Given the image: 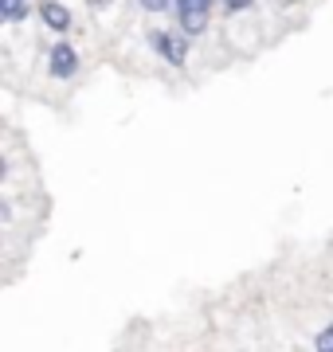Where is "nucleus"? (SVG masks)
Returning a JSON list of instances; mask_svg holds the SVG:
<instances>
[{"instance_id": "f257e3e1", "label": "nucleus", "mask_w": 333, "mask_h": 352, "mask_svg": "<svg viewBox=\"0 0 333 352\" xmlns=\"http://www.w3.org/2000/svg\"><path fill=\"white\" fill-rule=\"evenodd\" d=\"M149 47H153L169 67H184L189 63V39L184 36H173V32H149Z\"/></svg>"}, {"instance_id": "f03ea898", "label": "nucleus", "mask_w": 333, "mask_h": 352, "mask_svg": "<svg viewBox=\"0 0 333 352\" xmlns=\"http://www.w3.org/2000/svg\"><path fill=\"white\" fill-rule=\"evenodd\" d=\"M47 67H52V78H71L78 71V51L71 43H55L47 55Z\"/></svg>"}, {"instance_id": "7ed1b4c3", "label": "nucleus", "mask_w": 333, "mask_h": 352, "mask_svg": "<svg viewBox=\"0 0 333 352\" xmlns=\"http://www.w3.org/2000/svg\"><path fill=\"white\" fill-rule=\"evenodd\" d=\"M39 20L52 28V32H67V28H71V12H67L59 0H43V4H39Z\"/></svg>"}, {"instance_id": "20e7f679", "label": "nucleus", "mask_w": 333, "mask_h": 352, "mask_svg": "<svg viewBox=\"0 0 333 352\" xmlns=\"http://www.w3.org/2000/svg\"><path fill=\"white\" fill-rule=\"evenodd\" d=\"M180 36H200V32H208V12H193V8H180Z\"/></svg>"}, {"instance_id": "39448f33", "label": "nucleus", "mask_w": 333, "mask_h": 352, "mask_svg": "<svg viewBox=\"0 0 333 352\" xmlns=\"http://www.w3.org/2000/svg\"><path fill=\"white\" fill-rule=\"evenodd\" d=\"M28 16V0H0V20H8V24H20Z\"/></svg>"}, {"instance_id": "423d86ee", "label": "nucleus", "mask_w": 333, "mask_h": 352, "mask_svg": "<svg viewBox=\"0 0 333 352\" xmlns=\"http://www.w3.org/2000/svg\"><path fill=\"white\" fill-rule=\"evenodd\" d=\"M314 352H333V325L318 333V340H314Z\"/></svg>"}, {"instance_id": "0eeeda50", "label": "nucleus", "mask_w": 333, "mask_h": 352, "mask_svg": "<svg viewBox=\"0 0 333 352\" xmlns=\"http://www.w3.org/2000/svg\"><path fill=\"white\" fill-rule=\"evenodd\" d=\"M180 8H193V12H208L212 8V0H177V12Z\"/></svg>"}, {"instance_id": "6e6552de", "label": "nucleus", "mask_w": 333, "mask_h": 352, "mask_svg": "<svg viewBox=\"0 0 333 352\" xmlns=\"http://www.w3.org/2000/svg\"><path fill=\"white\" fill-rule=\"evenodd\" d=\"M141 8H149V12H165L169 4H177V0H138Z\"/></svg>"}, {"instance_id": "1a4fd4ad", "label": "nucleus", "mask_w": 333, "mask_h": 352, "mask_svg": "<svg viewBox=\"0 0 333 352\" xmlns=\"http://www.w3.org/2000/svg\"><path fill=\"white\" fill-rule=\"evenodd\" d=\"M251 4H255V0H224L228 12H244V8H251Z\"/></svg>"}]
</instances>
